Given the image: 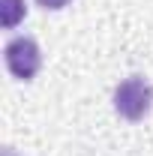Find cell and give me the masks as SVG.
<instances>
[{
    "label": "cell",
    "mask_w": 153,
    "mask_h": 156,
    "mask_svg": "<svg viewBox=\"0 0 153 156\" xmlns=\"http://www.w3.org/2000/svg\"><path fill=\"white\" fill-rule=\"evenodd\" d=\"M153 105V87L144 81L141 75H129L117 84L114 90V108L123 120H141V117L150 111Z\"/></svg>",
    "instance_id": "1"
},
{
    "label": "cell",
    "mask_w": 153,
    "mask_h": 156,
    "mask_svg": "<svg viewBox=\"0 0 153 156\" xmlns=\"http://www.w3.org/2000/svg\"><path fill=\"white\" fill-rule=\"evenodd\" d=\"M3 54H6V69L15 78H21V81H30V78L39 72V66H42L39 45L30 36H15L3 48Z\"/></svg>",
    "instance_id": "2"
},
{
    "label": "cell",
    "mask_w": 153,
    "mask_h": 156,
    "mask_svg": "<svg viewBox=\"0 0 153 156\" xmlns=\"http://www.w3.org/2000/svg\"><path fill=\"white\" fill-rule=\"evenodd\" d=\"M24 15H27V3L24 0H0V24L6 30H12Z\"/></svg>",
    "instance_id": "3"
},
{
    "label": "cell",
    "mask_w": 153,
    "mask_h": 156,
    "mask_svg": "<svg viewBox=\"0 0 153 156\" xmlns=\"http://www.w3.org/2000/svg\"><path fill=\"white\" fill-rule=\"evenodd\" d=\"M39 6H45V9H63L69 0H36Z\"/></svg>",
    "instance_id": "4"
}]
</instances>
